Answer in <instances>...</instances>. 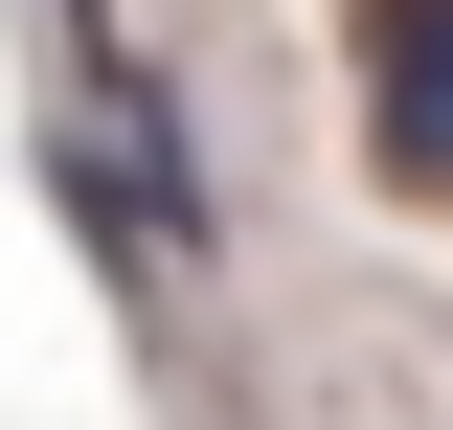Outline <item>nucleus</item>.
Returning a JSON list of instances; mask_svg holds the SVG:
<instances>
[{
	"mask_svg": "<svg viewBox=\"0 0 453 430\" xmlns=\"http://www.w3.org/2000/svg\"><path fill=\"white\" fill-rule=\"evenodd\" d=\"M363 113H386L408 181H453V0H386L363 23Z\"/></svg>",
	"mask_w": 453,
	"mask_h": 430,
	"instance_id": "1",
	"label": "nucleus"
}]
</instances>
